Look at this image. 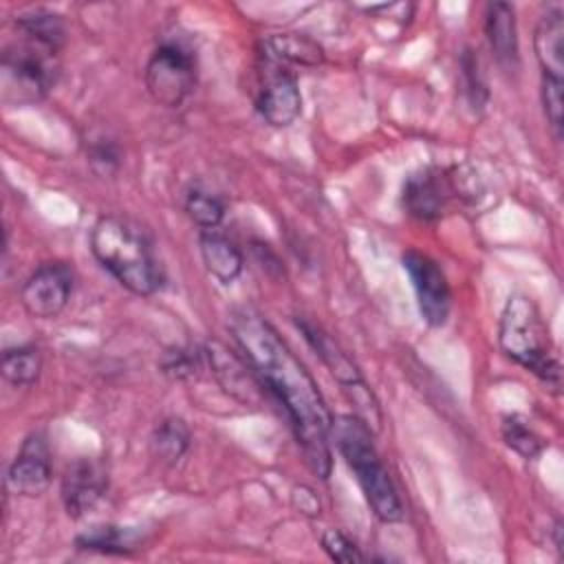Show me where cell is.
I'll list each match as a JSON object with an SVG mask.
<instances>
[{"instance_id": "6da1fadb", "label": "cell", "mask_w": 564, "mask_h": 564, "mask_svg": "<svg viewBox=\"0 0 564 564\" xmlns=\"http://www.w3.org/2000/svg\"><path fill=\"white\" fill-rule=\"evenodd\" d=\"M229 330L260 386L284 408L311 471L328 478L333 414L308 370L262 315L234 311Z\"/></svg>"}, {"instance_id": "7a4b0ae2", "label": "cell", "mask_w": 564, "mask_h": 564, "mask_svg": "<svg viewBox=\"0 0 564 564\" xmlns=\"http://www.w3.org/2000/svg\"><path fill=\"white\" fill-rule=\"evenodd\" d=\"M13 37L2 46V99L9 104L42 101L59 77L66 24L59 13L33 9L13 20Z\"/></svg>"}, {"instance_id": "3957f363", "label": "cell", "mask_w": 564, "mask_h": 564, "mask_svg": "<svg viewBox=\"0 0 564 564\" xmlns=\"http://www.w3.org/2000/svg\"><path fill=\"white\" fill-rule=\"evenodd\" d=\"M90 251L95 260L130 293L154 295L165 271L150 236L121 216H101L90 229Z\"/></svg>"}, {"instance_id": "277c9868", "label": "cell", "mask_w": 564, "mask_h": 564, "mask_svg": "<svg viewBox=\"0 0 564 564\" xmlns=\"http://www.w3.org/2000/svg\"><path fill=\"white\" fill-rule=\"evenodd\" d=\"M330 441H335L346 465L352 469L370 511L386 524L401 522V498L383 460L379 458L368 425L355 414H341L330 423Z\"/></svg>"}, {"instance_id": "5b68a950", "label": "cell", "mask_w": 564, "mask_h": 564, "mask_svg": "<svg viewBox=\"0 0 564 564\" xmlns=\"http://www.w3.org/2000/svg\"><path fill=\"white\" fill-rule=\"evenodd\" d=\"M498 344L518 366L533 372L546 386L560 388V364L553 355L546 324L529 295L513 293L505 302L498 322Z\"/></svg>"}, {"instance_id": "8992f818", "label": "cell", "mask_w": 564, "mask_h": 564, "mask_svg": "<svg viewBox=\"0 0 564 564\" xmlns=\"http://www.w3.org/2000/svg\"><path fill=\"white\" fill-rule=\"evenodd\" d=\"M295 324L302 330L308 346L317 352V357L324 361L328 372L341 386V392L346 394L348 403L352 405L355 416L361 419L372 434L381 432L383 414H381L379 401H377L375 392L370 390V386L366 383V379L361 377L355 361L348 357V352L322 326H317L308 317H297Z\"/></svg>"}, {"instance_id": "52a82bcc", "label": "cell", "mask_w": 564, "mask_h": 564, "mask_svg": "<svg viewBox=\"0 0 564 564\" xmlns=\"http://www.w3.org/2000/svg\"><path fill=\"white\" fill-rule=\"evenodd\" d=\"M145 88L150 97L165 108L181 106L196 84V59L187 46L167 40L161 42L145 64Z\"/></svg>"}, {"instance_id": "ba28073f", "label": "cell", "mask_w": 564, "mask_h": 564, "mask_svg": "<svg viewBox=\"0 0 564 564\" xmlns=\"http://www.w3.org/2000/svg\"><path fill=\"white\" fill-rule=\"evenodd\" d=\"M253 101L258 115L273 128L291 126L302 112V93L295 73L267 48L260 55Z\"/></svg>"}, {"instance_id": "9c48e42d", "label": "cell", "mask_w": 564, "mask_h": 564, "mask_svg": "<svg viewBox=\"0 0 564 564\" xmlns=\"http://www.w3.org/2000/svg\"><path fill=\"white\" fill-rule=\"evenodd\" d=\"M458 198H465L463 176L458 167L447 170L430 165L412 172L405 178L401 192L403 209L423 223L438 220Z\"/></svg>"}, {"instance_id": "30bf717a", "label": "cell", "mask_w": 564, "mask_h": 564, "mask_svg": "<svg viewBox=\"0 0 564 564\" xmlns=\"http://www.w3.org/2000/svg\"><path fill=\"white\" fill-rule=\"evenodd\" d=\"M401 264L412 282L421 317L430 326H443L452 311V289L441 264L416 249H408Z\"/></svg>"}, {"instance_id": "8fae6325", "label": "cell", "mask_w": 564, "mask_h": 564, "mask_svg": "<svg viewBox=\"0 0 564 564\" xmlns=\"http://www.w3.org/2000/svg\"><path fill=\"white\" fill-rule=\"evenodd\" d=\"M73 286H75L73 267L68 262L53 260V262L40 264L26 278L20 291V300L24 311L31 317L53 319L66 308L73 295Z\"/></svg>"}, {"instance_id": "7c38bea8", "label": "cell", "mask_w": 564, "mask_h": 564, "mask_svg": "<svg viewBox=\"0 0 564 564\" xmlns=\"http://www.w3.org/2000/svg\"><path fill=\"white\" fill-rule=\"evenodd\" d=\"M108 489V469L99 458H77L73 460L59 485V496L64 509L70 518H84L90 513Z\"/></svg>"}, {"instance_id": "4fadbf2b", "label": "cell", "mask_w": 564, "mask_h": 564, "mask_svg": "<svg viewBox=\"0 0 564 564\" xmlns=\"http://www.w3.org/2000/svg\"><path fill=\"white\" fill-rule=\"evenodd\" d=\"M51 452L42 432L24 438L18 456L7 471V489L18 496H42L51 485Z\"/></svg>"}, {"instance_id": "5bb4252c", "label": "cell", "mask_w": 564, "mask_h": 564, "mask_svg": "<svg viewBox=\"0 0 564 564\" xmlns=\"http://www.w3.org/2000/svg\"><path fill=\"white\" fill-rule=\"evenodd\" d=\"M205 361L227 394L242 403H253L258 399V388L262 386L242 355L231 352L220 341H209L205 346Z\"/></svg>"}, {"instance_id": "9a60e30c", "label": "cell", "mask_w": 564, "mask_h": 564, "mask_svg": "<svg viewBox=\"0 0 564 564\" xmlns=\"http://www.w3.org/2000/svg\"><path fill=\"white\" fill-rule=\"evenodd\" d=\"M485 35L496 62L505 70H513L520 59L516 9L509 2H491L485 13Z\"/></svg>"}, {"instance_id": "2e32d148", "label": "cell", "mask_w": 564, "mask_h": 564, "mask_svg": "<svg viewBox=\"0 0 564 564\" xmlns=\"http://www.w3.org/2000/svg\"><path fill=\"white\" fill-rule=\"evenodd\" d=\"M533 51L542 75L564 79V11L549 7L540 15L533 33Z\"/></svg>"}, {"instance_id": "e0dca14e", "label": "cell", "mask_w": 564, "mask_h": 564, "mask_svg": "<svg viewBox=\"0 0 564 564\" xmlns=\"http://www.w3.org/2000/svg\"><path fill=\"white\" fill-rule=\"evenodd\" d=\"M198 251L203 258L205 269L223 284H231L242 273V251L229 240L225 234L216 229L200 231L198 236Z\"/></svg>"}, {"instance_id": "ac0fdd59", "label": "cell", "mask_w": 564, "mask_h": 564, "mask_svg": "<svg viewBox=\"0 0 564 564\" xmlns=\"http://www.w3.org/2000/svg\"><path fill=\"white\" fill-rule=\"evenodd\" d=\"M189 441H192V434L187 423L178 416H167L161 423H156V427L152 430L150 449L161 463L176 465L189 449Z\"/></svg>"}, {"instance_id": "d6986e66", "label": "cell", "mask_w": 564, "mask_h": 564, "mask_svg": "<svg viewBox=\"0 0 564 564\" xmlns=\"http://www.w3.org/2000/svg\"><path fill=\"white\" fill-rule=\"evenodd\" d=\"M264 48L284 64L317 66L324 62L322 46L302 33H278L264 42Z\"/></svg>"}, {"instance_id": "ffe728a7", "label": "cell", "mask_w": 564, "mask_h": 564, "mask_svg": "<svg viewBox=\"0 0 564 564\" xmlns=\"http://www.w3.org/2000/svg\"><path fill=\"white\" fill-rule=\"evenodd\" d=\"M77 549H86V551H99V553H108V555H123L130 553L132 549H137V533L128 527H119V524H97L90 527L88 531L79 533L75 538Z\"/></svg>"}, {"instance_id": "44dd1931", "label": "cell", "mask_w": 564, "mask_h": 564, "mask_svg": "<svg viewBox=\"0 0 564 564\" xmlns=\"http://www.w3.org/2000/svg\"><path fill=\"white\" fill-rule=\"evenodd\" d=\"M42 372V357L35 346H13L2 352V375L13 386H33Z\"/></svg>"}, {"instance_id": "7402d4cb", "label": "cell", "mask_w": 564, "mask_h": 564, "mask_svg": "<svg viewBox=\"0 0 564 564\" xmlns=\"http://www.w3.org/2000/svg\"><path fill=\"white\" fill-rule=\"evenodd\" d=\"M183 209L187 218L200 227V231L216 229L225 218V203L203 187H189L185 194Z\"/></svg>"}, {"instance_id": "603a6c76", "label": "cell", "mask_w": 564, "mask_h": 564, "mask_svg": "<svg viewBox=\"0 0 564 564\" xmlns=\"http://www.w3.org/2000/svg\"><path fill=\"white\" fill-rule=\"evenodd\" d=\"M460 77H463V93H465L467 106L480 112L489 101V88H487L480 57L476 55L474 48H465L460 55Z\"/></svg>"}, {"instance_id": "cb8c5ba5", "label": "cell", "mask_w": 564, "mask_h": 564, "mask_svg": "<svg viewBox=\"0 0 564 564\" xmlns=\"http://www.w3.org/2000/svg\"><path fill=\"white\" fill-rule=\"evenodd\" d=\"M205 364V350H196L192 346H174L167 348L159 361L161 372L174 381L196 379Z\"/></svg>"}, {"instance_id": "d4e9b609", "label": "cell", "mask_w": 564, "mask_h": 564, "mask_svg": "<svg viewBox=\"0 0 564 564\" xmlns=\"http://www.w3.org/2000/svg\"><path fill=\"white\" fill-rule=\"evenodd\" d=\"M86 161L99 176H112L121 165V148L106 134H93L86 141Z\"/></svg>"}, {"instance_id": "484cf974", "label": "cell", "mask_w": 564, "mask_h": 564, "mask_svg": "<svg viewBox=\"0 0 564 564\" xmlns=\"http://www.w3.org/2000/svg\"><path fill=\"white\" fill-rule=\"evenodd\" d=\"M502 438L522 458H535L542 452L540 436L520 416H505Z\"/></svg>"}, {"instance_id": "4316f807", "label": "cell", "mask_w": 564, "mask_h": 564, "mask_svg": "<svg viewBox=\"0 0 564 564\" xmlns=\"http://www.w3.org/2000/svg\"><path fill=\"white\" fill-rule=\"evenodd\" d=\"M562 82L555 77L542 75V106L549 121V128L553 130V137H562V115H564V95H562Z\"/></svg>"}, {"instance_id": "83f0119b", "label": "cell", "mask_w": 564, "mask_h": 564, "mask_svg": "<svg viewBox=\"0 0 564 564\" xmlns=\"http://www.w3.org/2000/svg\"><path fill=\"white\" fill-rule=\"evenodd\" d=\"M322 549L328 553L330 560L341 562V564H361V562H366V555L339 529H326L322 533Z\"/></svg>"}, {"instance_id": "f1b7e54d", "label": "cell", "mask_w": 564, "mask_h": 564, "mask_svg": "<svg viewBox=\"0 0 564 564\" xmlns=\"http://www.w3.org/2000/svg\"><path fill=\"white\" fill-rule=\"evenodd\" d=\"M293 502L300 507V511H304V513H308V516L319 513V502H317V498L313 496V491L306 489V487H300V489L293 491Z\"/></svg>"}]
</instances>
